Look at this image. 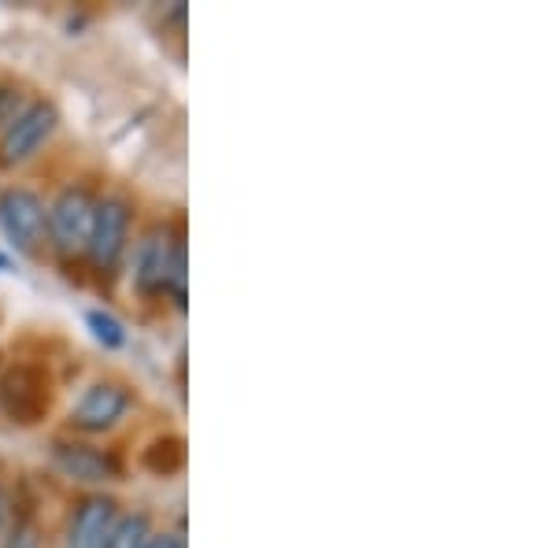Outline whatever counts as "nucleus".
Here are the masks:
<instances>
[{
    "mask_svg": "<svg viewBox=\"0 0 555 548\" xmlns=\"http://www.w3.org/2000/svg\"><path fill=\"white\" fill-rule=\"evenodd\" d=\"M152 537V519L145 511H130V515H119L112 523V534H107L104 548H145Z\"/></svg>",
    "mask_w": 555,
    "mask_h": 548,
    "instance_id": "nucleus-9",
    "label": "nucleus"
},
{
    "mask_svg": "<svg viewBox=\"0 0 555 548\" xmlns=\"http://www.w3.org/2000/svg\"><path fill=\"white\" fill-rule=\"evenodd\" d=\"M130 393L119 382H93L70 408V426L82 430V434H104L115 422L127 416Z\"/></svg>",
    "mask_w": 555,
    "mask_h": 548,
    "instance_id": "nucleus-6",
    "label": "nucleus"
},
{
    "mask_svg": "<svg viewBox=\"0 0 555 548\" xmlns=\"http://www.w3.org/2000/svg\"><path fill=\"white\" fill-rule=\"evenodd\" d=\"M96 196L86 186H67L56 201L49 204V245L60 259H78L89 248L93 233Z\"/></svg>",
    "mask_w": 555,
    "mask_h": 548,
    "instance_id": "nucleus-1",
    "label": "nucleus"
},
{
    "mask_svg": "<svg viewBox=\"0 0 555 548\" xmlns=\"http://www.w3.org/2000/svg\"><path fill=\"white\" fill-rule=\"evenodd\" d=\"M0 548H41V537H38V526L34 523H20V526H12L4 534V545Z\"/></svg>",
    "mask_w": 555,
    "mask_h": 548,
    "instance_id": "nucleus-12",
    "label": "nucleus"
},
{
    "mask_svg": "<svg viewBox=\"0 0 555 548\" xmlns=\"http://www.w3.org/2000/svg\"><path fill=\"white\" fill-rule=\"evenodd\" d=\"M56 123H60L56 104H49V101L26 104L20 119L0 133V167H15V164H23V160H30L34 152L52 138Z\"/></svg>",
    "mask_w": 555,
    "mask_h": 548,
    "instance_id": "nucleus-4",
    "label": "nucleus"
},
{
    "mask_svg": "<svg viewBox=\"0 0 555 548\" xmlns=\"http://www.w3.org/2000/svg\"><path fill=\"white\" fill-rule=\"evenodd\" d=\"M115 519H119V505L112 497H86L70 515L67 548H104Z\"/></svg>",
    "mask_w": 555,
    "mask_h": 548,
    "instance_id": "nucleus-8",
    "label": "nucleus"
},
{
    "mask_svg": "<svg viewBox=\"0 0 555 548\" xmlns=\"http://www.w3.org/2000/svg\"><path fill=\"white\" fill-rule=\"evenodd\" d=\"M178 241H182V238H175L171 227H152L145 238L138 241V259H133V290H138L141 296L167 293Z\"/></svg>",
    "mask_w": 555,
    "mask_h": 548,
    "instance_id": "nucleus-5",
    "label": "nucleus"
},
{
    "mask_svg": "<svg viewBox=\"0 0 555 548\" xmlns=\"http://www.w3.org/2000/svg\"><path fill=\"white\" fill-rule=\"evenodd\" d=\"M86 322H89L93 337L101 341L104 348H122V345H127V330H122V322L115 319L112 311L93 308V311H86Z\"/></svg>",
    "mask_w": 555,
    "mask_h": 548,
    "instance_id": "nucleus-10",
    "label": "nucleus"
},
{
    "mask_svg": "<svg viewBox=\"0 0 555 548\" xmlns=\"http://www.w3.org/2000/svg\"><path fill=\"white\" fill-rule=\"evenodd\" d=\"M145 548H182V537L178 534H152Z\"/></svg>",
    "mask_w": 555,
    "mask_h": 548,
    "instance_id": "nucleus-13",
    "label": "nucleus"
},
{
    "mask_svg": "<svg viewBox=\"0 0 555 548\" xmlns=\"http://www.w3.org/2000/svg\"><path fill=\"white\" fill-rule=\"evenodd\" d=\"M8 523H12V508H8V497H4V489H0V530Z\"/></svg>",
    "mask_w": 555,
    "mask_h": 548,
    "instance_id": "nucleus-14",
    "label": "nucleus"
},
{
    "mask_svg": "<svg viewBox=\"0 0 555 548\" xmlns=\"http://www.w3.org/2000/svg\"><path fill=\"white\" fill-rule=\"evenodd\" d=\"M52 463L67 474L70 482L101 485L119 479V460L104 448L82 445V442H56L52 445Z\"/></svg>",
    "mask_w": 555,
    "mask_h": 548,
    "instance_id": "nucleus-7",
    "label": "nucleus"
},
{
    "mask_svg": "<svg viewBox=\"0 0 555 548\" xmlns=\"http://www.w3.org/2000/svg\"><path fill=\"white\" fill-rule=\"evenodd\" d=\"M0 233L15 245L23 256H41L49 245V208L34 190L8 186L0 190Z\"/></svg>",
    "mask_w": 555,
    "mask_h": 548,
    "instance_id": "nucleus-2",
    "label": "nucleus"
},
{
    "mask_svg": "<svg viewBox=\"0 0 555 548\" xmlns=\"http://www.w3.org/2000/svg\"><path fill=\"white\" fill-rule=\"evenodd\" d=\"M23 107H26V104H23L20 89H0V133L12 127L15 119H20Z\"/></svg>",
    "mask_w": 555,
    "mask_h": 548,
    "instance_id": "nucleus-11",
    "label": "nucleus"
},
{
    "mask_svg": "<svg viewBox=\"0 0 555 548\" xmlns=\"http://www.w3.org/2000/svg\"><path fill=\"white\" fill-rule=\"evenodd\" d=\"M130 201L127 196H104L96 201V215H93V233H89V248L86 256L93 259V267L101 275L115 271L119 267L122 253H127L130 241Z\"/></svg>",
    "mask_w": 555,
    "mask_h": 548,
    "instance_id": "nucleus-3",
    "label": "nucleus"
}]
</instances>
